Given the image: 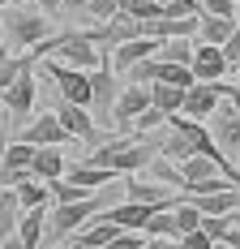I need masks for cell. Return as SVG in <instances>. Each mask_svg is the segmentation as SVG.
<instances>
[{"label": "cell", "instance_id": "6da1fadb", "mask_svg": "<svg viewBox=\"0 0 240 249\" xmlns=\"http://www.w3.org/2000/svg\"><path fill=\"white\" fill-rule=\"evenodd\" d=\"M4 39L13 48L30 52L34 43L48 39V13H39V9H4Z\"/></svg>", "mask_w": 240, "mask_h": 249}, {"label": "cell", "instance_id": "7a4b0ae2", "mask_svg": "<svg viewBox=\"0 0 240 249\" xmlns=\"http://www.w3.org/2000/svg\"><path fill=\"white\" fill-rule=\"evenodd\" d=\"M227 90H232L227 82H193L189 90H185V107H180V112L193 116V121H210L215 107L227 99Z\"/></svg>", "mask_w": 240, "mask_h": 249}, {"label": "cell", "instance_id": "3957f363", "mask_svg": "<svg viewBox=\"0 0 240 249\" xmlns=\"http://www.w3.org/2000/svg\"><path fill=\"white\" fill-rule=\"evenodd\" d=\"M0 99H4V112H9V116H17V121H22V116H30V112H34V103H39L34 69L26 65L22 73H17L13 82H9V86H4V90H0Z\"/></svg>", "mask_w": 240, "mask_h": 249}, {"label": "cell", "instance_id": "277c9868", "mask_svg": "<svg viewBox=\"0 0 240 249\" xmlns=\"http://www.w3.org/2000/svg\"><path fill=\"white\" fill-rule=\"evenodd\" d=\"M48 73H51V82L60 86V99L90 107V73H86V69H73L65 60H48Z\"/></svg>", "mask_w": 240, "mask_h": 249}, {"label": "cell", "instance_id": "5b68a950", "mask_svg": "<svg viewBox=\"0 0 240 249\" xmlns=\"http://www.w3.org/2000/svg\"><path fill=\"white\" fill-rule=\"evenodd\" d=\"M210 138L219 142L223 155H240V112L232 107V99L215 107V116H210Z\"/></svg>", "mask_w": 240, "mask_h": 249}, {"label": "cell", "instance_id": "8992f818", "mask_svg": "<svg viewBox=\"0 0 240 249\" xmlns=\"http://www.w3.org/2000/svg\"><path fill=\"white\" fill-rule=\"evenodd\" d=\"M189 69H193L197 82H223V77L232 73V65H227V56H223L219 43H197V48H193Z\"/></svg>", "mask_w": 240, "mask_h": 249}, {"label": "cell", "instance_id": "52a82bcc", "mask_svg": "<svg viewBox=\"0 0 240 249\" xmlns=\"http://www.w3.org/2000/svg\"><path fill=\"white\" fill-rule=\"evenodd\" d=\"M56 121L65 124V133H69L73 142H95V133H99V124H95V116H90V107L69 103V99L56 103Z\"/></svg>", "mask_w": 240, "mask_h": 249}, {"label": "cell", "instance_id": "ba28073f", "mask_svg": "<svg viewBox=\"0 0 240 249\" xmlns=\"http://www.w3.org/2000/svg\"><path fill=\"white\" fill-rule=\"evenodd\" d=\"M159 206H150V202H133V198H120V202H112L107 211H99L103 219H112L116 228H124V232H142L146 228V219L154 215Z\"/></svg>", "mask_w": 240, "mask_h": 249}, {"label": "cell", "instance_id": "9c48e42d", "mask_svg": "<svg viewBox=\"0 0 240 249\" xmlns=\"http://www.w3.org/2000/svg\"><path fill=\"white\" fill-rule=\"evenodd\" d=\"M124 198L133 202H150V206H171L176 202V189L171 185H163V180H150V176H129L124 180Z\"/></svg>", "mask_w": 240, "mask_h": 249}, {"label": "cell", "instance_id": "30bf717a", "mask_svg": "<svg viewBox=\"0 0 240 249\" xmlns=\"http://www.w3.org/2000/svg\"><path fill=\"white\" fill-rule=\"evenodd\" d=\"M159 52V39H150V35H137V39H124V43H116L112 48V73H129L137 60H146V56H154Z\"/></svg>", "mask_w": 240, "mask_h": 249}, {"label": "cell", "instance_id": "8fae6325", "mask_svg": "<svg viewBox=\"0 0 240 249\" xmlns=\"http://www.w3.org/2000/svg\"><path fill=\"white\" fill-rule=\"evenodd\" d=\"M146 107H150V86H142V82H129V86L116 95V103H112V121L129 129V121H133L137 112H146Z\"/></svg>", "mask_w": 240, "mask_h": 249}, {"label": "cell", "instance_id": "7c38bea8", "mask_svg": "<svg viewBox=\"0 0 240 249\" xmlns=\"http://www.w3.org/2000/svg\"><path fill=\"white\" fill-rule=\"evenodd\" d=\"M22 142H30V146H65L69 133H65V124L56 121V112H39V121L26 124Z\"/></svg>", "mask_w": 240, "mask_h": 249}, {"label": "cell", "instance_id": "4fadbf2b", "mask_svg": "<svg viewBox=\"0 0 240 249\" xmlns=\"http://www.w3.org/2000/svg\"><path fill=\"white\" fill-rule=\"evenodd\" d=\"M116 77H112V69L107 65H99V69H90V107H95L99 116L107 121L112 116V103H116Z\"/></svg>", "mask_w": 240, "mask_h": 249}, {"label": "cell", "instance_id": "5bb4252c", "mask_svg": "<svg viewBox=\"0 0 240 249\" xmlns=\"http://www.w3.org/2000/svg\"><path fill=\"white\" fill-rule=\"evenodd\" d=\"M120 232H124V228H116L112 219L95 215V219H86V228L73 232V249H99V245H107V241H116Z\"/></svg>", "mask_w": 240, "mask_h": 249}, {"label": "cell", "instance_id": "9a60e30c", "mask_svg": "<svg viewBox=\"0 0 240 249\" xmlns=\"http://www.w3.org/2000/svg\"><path fill=\"white\" fill-rule=\"evenodd\" d=\"M65 155L60 146H34V159H30V176H39V180H56V176H65Z\"/></svg>", "mask_w": 240, "mask_h": 249}, {"label": "cell", "instance_id": "2e32d148", "mask_svg": "<svg viewBox=\"0 0 240 249\" xmlns=\"http://www.w3.org/2000/svg\"><path fill=\"white\" fill-rule=\"evenodd\" d=\"M13 194H17V206H22V211L51 206V185H48V180H39V176H26L22 185H13Z\"/></svg>", "mask_w": 240, "mask_h": 249}, {"label": "cell", "instance_id": "e0dca14e", "mask_svg": "<svg viewBox=\"0 0 240 249\" xmlns=\"http://www.w3.org/2000/svg\"><path fill=\"white\" fill-rule=\"evenodd\" d=\"M240 18H215V13H202L197 18V43H219L223 48V39L236 30Z\"/></svg>", "mask_w": 240, "mask_h": 249}, {"label": "cell", "instance_id": "ac0fdd59", "mask_svg": "<svg viewBox=\"0 0 240 249\" xmlns=\"http://www.w3.org/2000/svg\"><path fill=\"white\" fill-rule=\"evenodd\" d=\"M73 185H82V189H103V185H112L116 172L112 168H99V163H77V168H65Z\"/></svg>", "mask_w": 240, "mask_h": 249}, {"label": "cell", "instance_id": "d6986e66", "mask_svg": "<svg viewBox=\"0 0 240 249\" xmlns=\"http://www.w3.org/2000/svg\"><path fill=\"white\" fill-rule=\"evenodd\" d=\"M150 103L163 112V116H176L185 107V86H171V82H150Z\"/></svg>", "mask_w": 240, "mask_h": 249}, {"label": "cell", "instance_id": "ffe728a7", "mask_svg": "<svg viewBox=\"0 0 240 249\" xmlns=\"http://www.w3.org/2000/svg\"><path fill=\"white\" fill-rule=\"evenodd\" d=\"M43 211H48V206L22 211V219H17V241H22V249H39L43 245Z\"/></svg>", "mask_w": 240, "mask_h": 249}, {"label": "cell", "instance_id": "44dd1931", "mask_svg": "<svg viewBox=\"0 0 240 249\" xmlns=\"http://www.w3.org/2000/svg\"><path fill=\"white\" fill-rule=\"evenodd\" d=\"M17 219H22V206L13 189H0V241L4 236H17Z\"/></svg>", "mask_w": 240, "mask_h": 249}, {"label": "cell", "instance_id": "7402d4cb", "mask_svg": "<svg viewBox=\"0 0 240 249\" xmlns=\"http://www.w3.org/2000/svg\"><path fill=\"white\" fill-rule=\"evenodd\" d=\"M171 215H176V236H185V232H193V228H202V211H197L189 198H176V202H171Z\"/></svg>", "mask_w": 240, "mask_h": 249}, {"label": "cell", "instance_id": "603a6c76", "mask_svg": "<svg viewBox=\"0 0 240 249\" xmlns=\"http://www.w3.org/2000/svg\"><path fill=\"white\" fill-rule=\"evenodd\" d=\"M193 48H197L193 39H159V52H154V56H159V60H176V65H189Z\"/></svg>", "mask_w": 240, "mask_h": 249}, {"label": "cell", "instance_id": "cb8c5ba5", "mask_svg": "<svg viewBox=\"0 0 240 249\" xmlns=\"http://www.w3.org/2000/svg\"><path fill=\"white\" fill-rule=\"evenodd\" d=\"M30 159H34V146L30 142H9L4 146V159H0V168H17V172H30Z\"/></svg>", "mask_w": 240, "mask_h": 249}, {"label": "cell", "instance_id": "d4e9b609", "mask_svg": "<svg viewBox=\"0 0 240 249\" xmlns=\"http://www.w3.org/2000/svg\"><path fill=\"white\" fill-rule=\"evenodd\" d=\"M142 236H176V215H171V206H159L150 219H146ZM180 241V236H176Z\"/></svg>", "mask_w": 240, "mask_h": 249}, {"label": "cell", "instance_id": "484cf974", "mask_svg": "<svg viewBox=\"0 0 240 249\" xmlns=\"http://www.w3.org/2000/svg\"><path fill=\"white\" fill-rule=\"evenodd\" d=\"M120 13H129L137 22H154V18H163V4L159 0H120Z\"/></svg>", "mask_w": 240, "mask_h": 249}, {"label": "cell", "instance_id": "4316f807", "mask_svg": "<svg viewBox=\"0 0 240 249\" xmlns=\"http://www.w3.org/2000/svg\"><path fill=\"white\" fill-rule=\"evenodd\" d=\"M159 124H168V116H163V112H159V107L150 103L146 112H137V116L129 121V133H137V138H142V133H150V129H159Z\"/></svg>", "mask_w": 240, "mask_h": 249}, {"label": "cell", "instance_id": "83f0119b", "mask_svg": "<svg viewBox=\"0 0 240 249\" xmlns=\"http://www.w3.org/2000/svg\"><path fill=\"white\" fill-rule=\"evenodd\" d=\"M197 9L215 18H240V0H197Z\"/></svg>", "mask_w": 240, "mask_h": 249}, {"label": "cell", "instance_id": "f1b7e54d", "mask_svg": "<svg viewBox=\"0 0 240 249\" xmlns=\"http://www.w3.org/2000/svg\"><path fill=\"white\" fill-rule=\"evenodd\" d=\"M232 224H236L232 215H202V232H210L215 241H223V236H227V228H232Z\"/></svg>", "mask_w": 240, "mask_h": 249}, {"label": "cell", "instance_id": "f546056e", "mask_svg": "<svg viewBox=\"0 0 240 249\" xmlns=\"http://www.w3.org/2000/svg\"><path fill=\"white\" fill-rule=\"evenodd\" d=\"M86 13L99 18V22H112V18L120 13V0H86Z\"/></svg>", "mask_w": 240, "mask_h": 249}, {"label": "cell", "instance_id": "4dcf8cb0", "mask_svg": "<svg viewBox=\"0 0 240 249\" xmlns=\"http://www.w3.org/2000/svg\"><path fill=\"white\" fill-rule=\"evenodd\" d=\"M219 241L210 236V232H202V228H193V232H185L180 236V249H215Z\"/></svg>", "mask_w": 240, "mask_h": 249}, {"label": "cell", "instance_id": "1f68e13d", "mask_svg": "<svg viewBox=\"0 0 240 249\" xmlns=\"http://www.w3.org/2000/svg\"><path fill=\"white\" fill-rule=\"evenodd\" d=\"M176 245H180L176 236H146L142 241V249H176Z\"/></svg>", "mask_w": 240, "mask_h": 249}, {"label": "cell", "instance_id": "d6a6232c", "mask_svg": "<svg viewBox=\"0 0 240 249\" xmlns=\"http://www.w3.org/2000/svg\"><path fill=\"white\" fill-rule=\"evenodd\" d=\"M39 4V13H60L65 9V0H34Z\"/></svg>", "mask_w": 240, "mask_h": 249}, {"label": "cell", "instance_id": "836d02e7", "mask_svg": "<svg viewBox=\"0 0 240 249\" xmlns=\"http://www.w3.org/2000/svg\"><path fill=\"white\" fill-rule=\"evenodd\" d=\"M223 245H227V249H240V228H236V224L227 228V236H223Z\"/></svg>", "mask_w": 240, "mask_h": 249}, {"label": "cell", "instance_id": "e575fe53", "mask_svg": "<svg viewBox=\"0 0 240 249\" xmlns=\"http://www.w3.org/2000/svg\"><path fill=\"white\" fill-rule=\"evenodd\" d=\"M0 249H22V241H17V236H4V241H0Z\"/></svg>", "mask_w": 240, "mask_h": 249}, {"label": "cell", "instance_id": "d590c367", "mask_svg": "<svg viewBox=\"0 0 240 249\" xmlns=\"http://www.w3.org/2000/svg\"><path fill=\"white\" fill-rule=\"evenodd\" d=\"M227 99H232V107L240 112V86H232V90H227Z\"/></svg>", "mask_w": 240, "mask_h": 249}, {"label": "cell", "instance_id": "8d00e7d4", "mask_svg": "<svg viewBox=\"0 0 240 249\" xmlns=\"http://www.w3.org/2000/svg\"><path fill=\"white\" fill-rule=\"evenodd\" d=\"M0 48H4V22H0Z\"/></svg>", "mask_w": 240, "mask_h": 249}, {"label": "cell", "instance_id": "74e56055", "mask_svg": "<svg viewBox=\"0 0 240 249\" xmlns=\"http://www.w3.org/2000/svg\"><path fill=\"white\" fill-rule=\"evenodd\" d=\"M9 4H13V0H0V9H9Z\"/></svg>", "mask_w": 240, "mask_h": 249}, {"label": "cell", "instance_id": "f35d334b", "mask_svg": "<svg viewBox=\"0 0 240 249\" xmlns=\"http://www.w3.org/2000/svg\"><path fill=\"white\" fill-rule=\"evenodd\" d=\"M0 159H4V146H0Z\"/></svg>", "mask_w": 240, "mask_h": 249}, {"label": "cell", "instance_id": "ab89813d", "mask_svg": "<svg viewBox=\"0 0 240 249\" xmlns=\"http://www.w3.org/2000/svg\"><path fill=\"white\" fill-rule=\"evenodd\" d=\"M236 168H240V155H236Z\"/></svg>", "mask_w": 240, "mask_h": 249}, {"label": "cell", "instance_id": "60d3db41", "mask_svg": "<svg viewBox=\"0 0 240 249\" xmlns=\"http://www.w3.org/2000/svg\"><path fill=\"white\" fill-rule=\"evenodd\" d=\"M159 4H168V0H159Z\"/></svg>", "mask_w": 240, "mask_h": 249}, {"label": "cell", "instance_id": "b9f144b4", "mask_svg": "<svg viewBox=\"0 0 240 249\" xmlns=\"http://www.w3.org/2000/svg\"><path fill=\"white\" fill-rule=\"evenodd\" d=\"M236 69H240V60H236Z\"/></svg>", "mask_w": 240, "mask_h": 249}, {"label": "cell", "instance_id": "7bdbcfd3", "mask_svg": "<svg viewBox=\"0 0 240 249\" xmlns=\"http://www.w3.org/2000/svg\"><path fill=\"white\" fill-rule=\"evenodd\" d=\"M176 249H180V245H176Z\"/></svg>", "mask_w": 240, "mask_h": 249}]
</instances>
